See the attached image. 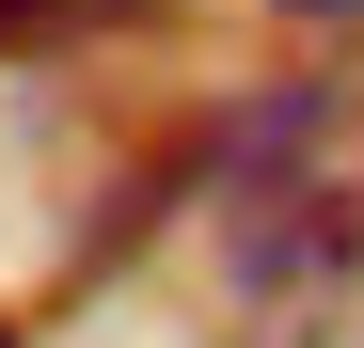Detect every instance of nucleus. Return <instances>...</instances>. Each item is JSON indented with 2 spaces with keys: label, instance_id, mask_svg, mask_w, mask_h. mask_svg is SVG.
Here are the masks:
<instances>
[{
  "label": "nucleus",
  "instance_id": "obj_1",
  "mask_svg": "<svg viewBox=\"0 0 364 348\" xmlns=\"http://www.w3.org/2000/svg\"><path fill=\"white\" fill-rule=\"evenodd\" d=\"M348 254H364V222L333 206V190H254V222H237V269H254V301H301V285H348Z\"/></svg>",
  "mask_w": 364,
  "mask_h": 348
},
{
  "label": "nucleus",
  "instance_id": "obj_2",
  "mask_svg": "<svg viewBox=\"0 0 364 348\" xmlns=\"http://www.w3.org/2000/svg\"><path fill=\"white\" fill-rule=\"evenodd\" d=\"M32 32H64V0H0V48H32Z\"/></svg>",
  "mask_w": 364,
  "mask_h": 348
},
{
  "label": "nucleus",
  "instance_id": "obj_3",
  "mask_svg": "<svg viewBox=\"0 0 364 348\" xmlns=\"http://www.w3.org/2000/svg\"><path fill=\"white\" fill-rule=\"evenodd\" d=\"M285 16H364V0H285Z\"/></svg>",
  "mask_w": 364,
  "mask_h": 348
}]
</instances>
